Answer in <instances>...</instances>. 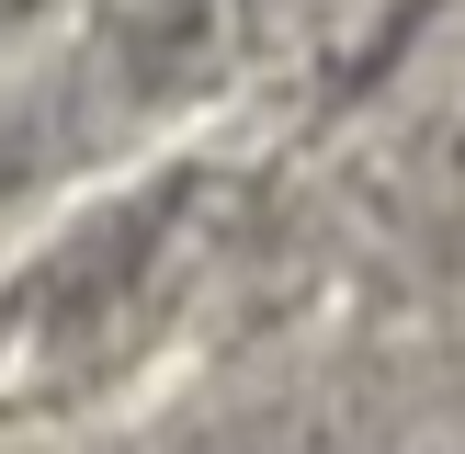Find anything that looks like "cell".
Wrapping results in <instances>:
<instances>
[{
  "mask_svg": "<svg viewBox=\"0 0 465 454\" xmlns=\"http://www.w3.org/2000/svg\"><path fill=\"white\" fill-rule=\"evenodd\" d=\"M12 12H23V0H0V23H12Z\"/></svg>",
  "mask_w": 465,
  "mask_h": 454,
  "instance_id": "1",
  "label": "cell"
}]
</instances>
